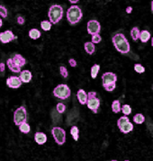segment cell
<instances>
[{
  "label": "cell",
  "mask_w": 153,
  "mask_h": 161,
  "mask_svg": "<svg viewBox=\"0 0 153 161\" xmlns=\"http://www.w3.org/2000/svg\"><path fill=\"white\" fill-rule=\"evenodd\" d=\"M112 42L118 52L122 54H127L131 50V46L127 38L123 33H116L112 38Z\"/></svg>",
  "instance_id": "cell-1"
},
{
  "label": "cell",
  "mask_w": 153,
  "mask_h": 161,
  "mask_svg": "<svg viewBox=\"0 0 153 161\" xmlns=\"http://www.w3.org/2000/svg\"><path fill=\"white\" fill-rule=\"evenodd\" d=\"M83 17L82 10L78 5H72L67 10V20L70 25H74L80 22Z\"/></svg>",
  "instance_id": "cell-2"
},
{
  "label": "cell",
  "mask_w": 153,
  "mask_h": 161,
  "mask_svg": "<svg viewBox=\"0 0 153 161\" xmlns=\"http://www.w3.org/2000/svg\"><path fill=\"white\" fill-rule=\"evenodd\" d=\"M48 16L52 25L58 24L63 17V8L60 5H52L49 9Z\"/></svg>",
  "instance_id": "cell-3"
},
{
  "label": "cell",
  "mask_w": 153,
  "mask_h": 161,
  "mask_svg": "<svg viewBox=\"0 0 153 161\" xmlns=\"http://www.w3.org/2000/svg\"><path fill=\"white\" fill-rule=\"evenodd\" d=\"M53 95L55 97H57V98H60L61 100H66L70 96L71 91H70V88L68 87L67 85L60 84L54 88Z\"/></svg>",
  "instance_id": "cell-4"
},
{
  "label": "cell",
  "mask_w": 153,
  "mask_h": 161,
  "mask_svg": "<svg viewBox=\"0 0 153 161\" xmlns=\"http://www.w3.org/2000/svg\"><path fill=\"white\" fill-rule=\"evenodd\" d=\"M117 126L121 132L123 134H127L129 132L132 131L133 130V124L130 122L129 118L126 116H122L117 121Z\"/></svg>",
  "instance_id": "cell-5"
},
{
  "label": "cell",
  "mask_w": 153,
  "mask_h": 161,
  "mask_svg": "<svg viewBox=\"0 0 153 161\" xmlns=\"http://www.w3.org/2000/svg\"><path fill=\"white\" fill-rule=\"evenodd\" d=\"M87 105L88 109H90L94 113H97L98 108L100 106V99L98 97H96L95 92H89V93H87Z\"/></svg>",
  "instance_id": "cell-6"
},
{
  "label": "cell",
  "mask_w": 153,
  "mask_h": 161,
  "mask_svg": "<svg viewBox=\"0 0 153 161\" xmlns=\"http://www.w3.org/2000/svg\"><path fill=\"white\" fill-rule=\"evenodd\" d=\"M52 134L58 145L61 146L66 142V131L64 129L60 127H53L52 130Z\"/></svg>",
  "instance_id": "cell-7"
},
{
  "label": "cell",
  "mask_w": 153,
  "mask_h": 161,
  "mask_svg": "<svg viewBox=\"0 0 153 161\" xmlns=\"http://www.w3.org/2000/svg\"><path fill=\"white\" fill-rule=\"evenodd\" d=\"M27 120V112L24 106H20L15 110L14 113V122L16 126H19L23 123H25Z\"/></svg>",
  "instance_id": "cell-8"
},
{
  "label": "cell",
  "mask_w": 153,
  "mask_h": 161,
  "mask_svg": "<svg viewBox=\"0 0 153 161\" xmlns=\"http://www.w3.org/2000/svg\"><path fill=\"white\" fill-rule=\"evenodd\" d=\"M102 84H103L104 88L106 87L107 85H109L111 84L116 83L117 81V76L116 74L113 73V72H105L102 75Z\"/></svg>",
  "instance_id": "cell-9"
},
{
  "label": "cell",
  "mask_w": 153,
  "mask_h": 161,
  "mask_svg": "<svg viewBox=\"0 0 153 161\" xmlns=\"http://www.w3.org/2000/svg\"><path fill=\"white\" fill-rule=\"evenodd\" d=\"M87 32L90 35H94V34H97L101 31V25L98 21L96 20H90L87 22Z\"/></svg>",
  "instance_id": "cell-10"
},
{
  "label": "cell",
  "mask_w": 153,
  "mask_h": 161,
  "mask_svg": "<svg viewBox=\"0 0 153 161\" xmlns=\"http://www.w3.org/2000/svg\"><path fill=\"white\" fill-rule=\"evenodd\" d=\"M15 39H16V36H15V34L13 33L12 31L7 30L3 32H0V42L2 43H8Z\"/></svg>",
  "instance_id": "cell-11"
},
{
  "label": "cell",
  "mask_w": 153,
  "mask_h": 161,
  "mask_svg": "<svg viewBox=\"0 0 153 161\" xmlns=\"http://www.w3.org/2000/svg\"><path fill=\"white\" fill-rule=\"evenodd\" d=\"M22 83L23 81L21 80L20 77H15V76H13V77H9L7 80V85L10 88H19L21 85H22Z\"/></svg>",
  "instance_id": "cell-12"
},
{
  "label": "cell",
  "mask_w": 153,
  "mask_h": 161,
  "mask_svg": "<svg viewBox=\"0 0 153 161\" xmlns=\"http://www.w3.org/2000/svg\"><path fill=\"white\" fill-rule=\"evenodd\" d=\"M77 100L79 102V103L82 105H87V94L86 93V91L84 89H79L77 93Z\"/></svg>",
  "instance_id": "cell-13"
},
{
  "label": "cell",
  "mask_w": 153,
  "mask_h": 161,
  "mask_svg": "<svg viewBox=\"0 0 153 161\" xmlns=\"http://www.w3.org/2000/svg\"><path fill=\"white\" fill-rule=\"evenodd\" d=\"M34 140L38 145H43L47 141V136L43 132L38 131L34 134Z\"/></svg>",
  "instance_id": "cell-14"
},
{
  "label": "cell",
  "mask_w": 153,
  "mask_h": 161,
  "mask_svg": "<svg viewBox=\"0 0 153 161\" xmlns=\"http://www.w3.org/2000/svg\"><path fill=\"white\" fill-rule=\"evenodd\" d=\"M7 64L9 68V70L13 72H15V73H19L21 72V67H19L16 63L13 60V59H8L7 60Z\"/></svg>",
  "instance_id": "cell-15"
},
{
  "label": "cell",
  "mask_w": 153,
  "mask_h": 161,
  "mask_svg": "<svg viewBox=\"0 0 153 161\" xmlns=\"http://www.w3.org/2000/svg\"><path fill=\"white\" fill-rule=\"evenodd\" d=\"M32 78V75L29 70H24L20 72V78L23 83H29Z\"/></svg>",
  "instance_id": "cell-16"
},
{
  "label": "cell",
  "mask_w": 153,
  "mask_h": 161,
  "mask_svg": "<svg viewBox=\"0 0 153 161\" xmlns=\"http://www.w3.org/2000/svg\"><path fill=\"white\" fill-rule=\"evenodd\" d=\"M13 60L17 64L19 67H24L25 65V63H26V60L23 57L21 54H15V56L13 57Z\"/></svg>",
  "instance_id": "cell-17"
},
{
  "label": "cell",
  "mask_w": 153,
  "mask_h": 161,
  "mask_svg": "<svg viewBox=\"0 0 153 161\" xmlns=\"http://www.w3.org/2000/svg\"><path fill=\"white\" fill-rule=\"evenodd\" d=\"M84 49L86 50V52L89 55H92L95 51V43L92 42H87L84 44Z\"/></svg>",
  "instance_id": "cell-18"
},
{
  "label": "cell",
  "mask_w": 153,
  "mask_h": 161,
  "mask_svg": "<svg viewBox=\"0 0 153 161\" xmlns=\"http://www.w3.org/2000/svg\"><path fill=\"white\" fill-rule=\"evenodd\" d=\"M150 39V32L147 30H142L140 31V40L142 43H146Z\"/></svg>",
  "instance_id": "cell-19"
},
{
  "label": "cell",
  "mask_w": 153,
  "mask_h": 161,
  "mask_svg": "<svg viewBox=\"0 0 153 161\" xmlns=\"http://www.w3.org/2000/svg\"><path fill=\"white\" fill-rule=\"evenodd\" d=\"M112 111L115 113H118L122 111V106L119 100H115L112 103Z\"/></svg>",
  "instance_id": "cell-20"
},
{
  "label": "cell",
  "mask_w": 153,
  "mask_h": 161,
  "mask_svg": "<svg viewBox=\"0 0 153 161\" xmlns=\"http://www.w3.org/2000/svg\"><path fill=\"white\" fill-rule=\"evenodd\" d=\"M42 33L40 32L38 29H35V28H33V29H31L29 31V37L32 40H37L41 37Z\"/></svg>",
  "instance_id": "cell-21"
},
{
  "label": "cell",
  "mask_w": 153,
  "mask_h": 161,
  "mask_svg": "<svg viewBox=\"0 0 153 161\" xmlns=\"http://www.w3.org/2000/svg\"><path fill=\"white\" fill-rule=\"evenodd\" d=\"M140 31L139 28L133 27L131 30V36L133 41H138V39H140Z\"/></svg>",
  "instance_id": "cell-22"
},
{
  "label": "cell",
  "mask_w": 153,
  "mask_h": 161,
  "mask_svg": "<svg viewBox=\"0 0 153 161\" xmlns=\"http://www.w3.org/2000/svg\"><path fill=\"white\" fill-rule=\"evenodd\" d=\"M133 122L136 124H142L145 122V117L142 113H137L133 116Z\"/></svg>",
  "instance_id": "cell-23"
},
{
  "label": "cell",
  "mask_w": 153,
  "mask_h": 161,
  "mask_svg": "<svg viewBox=\"0 0 153 161\" xmlns=\"http://www.w3.org/2000/svg\"><path fill=\"white\" fill-rule=\"evenodd\" d=\"M19 130L21 132H23V133H29L30 131H31V127H30V125L28 124L26 122L25 123H23L22 124L19 125Z\"/></svg>",
  "instance_id": "cell-24"
},
{
  "label": "cell",
  "mask_w": 153,
  "mask_h": 161,
  "mask_svg": "<svg viewBox=\"0 0 153 161\" xmlns=\"http://www.w3.org/2000/svg\"><path fill=\"white\" fill-rule=\"evenodd\" d=\"M52 22L50 21H46V20H44V21H42L41 23V27H42V29L43 31H50V29H52Z\"/></svg>",
  "instance_id": "cell-25"
},
{
  "label": "cell",
  "mask_w": 153,
  "mask_h": 161,
  "mask_svg": "<svg viewBox=\"0 0 153 161\" xmlns=\"http://www.w3.org/2000/svg\"><path fill=\"white\" fill-rule=\"evenodd\" d=\"M99 70H100V66L98 64L96 65H94L92 68H91V71H90V75H91V78L93 79L96 78V77H97V74L99 72Z\"/></svg>",
  "instance_id": "cell-26"
},
{
  "label": "cell",
  "mask_w": 153,
  "mask_h": 161,
  "mask_svg": "<svg viewBox=\"0 0 153 161\" xmlns=\"http://www.w3.org/2000/svg\"><path fill=\"white\" fill-rule=\"evenodd\" d=\"M78 133H79V130L77 126H72L70 129V134L73 137V140H78Z\"/></svg>",
  "instance_id": "cell-27"
},
{
  "label": "cell",
  "mask_w": 153,
  "mask_h": 161,
  "mask_svg": "<svg viewBox=\"0 0 153 161\" xmlns=\"http://www.w3.org/2000/svg\"><path fill=\"white\" fill-rule=\"evenodd\" d=\"M132 107L130 106L129 105H123L122 106V112L123 114H125V115H130V114L132 113Z\"/></svg>",
  "instance_id": "cell-28"
},
{
  "label": "cell",
  "mask_w": 153,
  "mask_h": 161,
  "mask_svg": "<svg viewBox=\"0 0 153 161\" xmlns=\"http://www.w3.org/2000/svg\"><path fill=\"white\" fill-rule=\"evenodd\" d=\"M60 73L62 76V78H67L68 76H69V72H68L67 68L64 67V66H60Z\"/></svg>",
  "instance_id": "cell-29"
},
{
  "label": "cell",
  "mask_w": 153,
  "mask_h": 161,
  "mask_svg": "<svg viewBox=\"0 0 153 161\" xmlns=\"http://www.w3.org/2000/svg\"><path fill=\"white\" fill-rule=\"evenodd\" d=\"M134 70L139 74H142V73L145 72V68L140 64H135L134 65Z\"/></svg>",
  "instance_id": "cell-30"
},
{
  "label": "cell",
  "mask_w": 153,
  "mask_h": 161,
  "mask_svg": "<svg viewBox=\"0 0 153 161\" xmlns=\"http://www.w3.org/2000/svg\"><path fill=\"white\" fill-rule=\"evenodd\" d=\"M56 109H57L59 113H63L66 110V105L62 103H59L57 105V106H56Z\"/></svg>",
  "instance_id": "cell-31"
},
{
  "label": "cell",
  "mask_w": 153,
  "mask_h": 161,
  "mask_svg": "<svg viewBox=\"0 0 153 161\" xmlns=\"http://www.w3.org/2000/svg\"><path fill=\"white\" fill-rule=\"evenodd\" d=\"M102 41V37L100 36V34L97 33V34H94L92 35V42L93 43H99L100 42Z\"/></svg>",
  "instance_id": "cell-32"
},
{
  "label": "cell",
  "mask_w": 153,
  "mask_h": 161,
  "mask_svg": "<svg viewBox=\"0 0 153 161\" xmlns=\"http://www.w3.org/2000/svg\"><path fill=\"white\" fill-rule=\"evenodd\" d=\"M0 15L3 18H7V9L5 8L4 5H0Z\"/></svg>",
  "instance_id": "cell-33"
},
{
  "label": "cell",
  "mask_w": 153,
  "mask_h": 161,
  "mask_svg": "<svg viewBox=\"0 0 153 161\" xmlns=\"http://www.w3.org/2000/svg\"><path fill=\"white\" fill-rule=\"evenodd\" d=\"M116 87V83H114V84H111L109 85H107L106 87H105V89L107 91V92H112V91H114Z\"/></svg>",
  "instance_id": "cell-34"
},
{
  "label": "cell",
  "mask_w": 153,
  "mask_h": 161,
  "mask_svg": "<svg viewBox=\"0 0 153 161\" xmlns=\"http://www.w3.org/2000/svg\"><path fill=\"white\" fill-rule=\"evenodd\" d=\"M25 17H23V16H21V15H19V16L17 17V23H18L19 25H23L25 24Z\"/></svg>",
  "instance_id": "cell-35"
},
{
  "label": "cell",
  "mask_w": 153,
  "mask_h": 161,
  "mask_svg": "<svg viewBox=\"0 0 153 161\" xmlns=\"http://www.w3.org/2000/svg\"><path fill=\"white\" fill-rule=\"evenodd\" d=\"M69 63H70V65L72 68L77 67V61H76V60H74V59H70V60H69Z\"/></svg>",
  "instance_id": "cell-36"
},
{
  "label": "cell",
  "mask_w": 153,
  "mask_h": 161,
  "mask_svg": "<svg viewBox=\"0 0 153 161\" xmlns=\"http://www.w3.org/2000/svg\"><path fill=\"white\" fill-rule=\"evenodd\" d=\"M125 11H126L127 14H131V13L132 12V7H127Z\"/></svg>",
  "instance_id": "cell-37"
},
{
  "label": "cell",
  "mask_w": 153,
  "mask_h": 161,
  "mask_svg": "<svg viewBox=\"0 0 153 161\" xmlns=\"http://www.w3.org/2000/svg\"><path fill=\"white\" fill-rule=\"evenodd\" d=\"M0 71H5V64H3V63L0 64Z\"/></svg>",
  "instance_id": "cell-38"
},
{
  "label": "cell",
  "mask_w": 153,
  "mask_h": 161,
  "mask_svg": "<svg viewBox=\"0 0 153 161\" xmlns=\"http://www.w3.org/2000/svg\"><path fill=\"white\" fill-rule=\"evenodd\" d=\"M69 1H70L71 4H77V3L79 1V0H69Z\"/></svg>",
  "instance_id": "cell-39"
},
{
  "label": "cell",
  "mask_w": 153,
  "mask_h": 161,
  "mask_svg": "<svg viewBox=\"0 0 153 161\" xmlns=\"http://www.w3.org/2000/svg\"><path fill=\"white\" fill-rule=\"evenodd\" d=\"M3 25V21H2V19L0 18V27H1Z\"/></svg>",
  "instance_id": "cell-40"
},
{
  "label": "cell",
  "mask_w": 153,
  "mask_h": 161,
  "mask_svg": "<svg viewBox=\"0 0 153 161\" xmlns=\"http://www.w3.org/2000/svg\"><path fill=\"white\" fill-rule=\"evenodd\" d=\"M151 11H152V14H153V0L151 1Z\"/></svg>",
  "instance_id": "cell-41"
},
{
  "label": "cell",
  "mask_w": 153,
  "mask_h": 161,
  "mask_svg": "<svg viewBox=\"0 0 153 161\" xmlns=\"http://www.w3.org/2000/svg\"><path fill=\"white\" fill-rule=\"evenodd\" d=\"M151 46L153 47V37H152V39H151Z\"/></svg>",
  "instance_id": "cell-42"
},
{
  "label": "cell",
  "mask_w": 153,
  "mask_h": 161,
  "mask_svg": "<svg viewBox=\"0 0 153 161\" xmlns=\"http://www.w3.org/2000/svg\"><path fill=\"white\" fill-rule=\"evenodd\" d=\"M152 89H153V87H152Z\"/></svg>",
  "instance_id": "cell-43"
}]
</instances>
